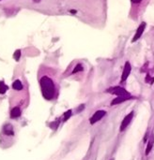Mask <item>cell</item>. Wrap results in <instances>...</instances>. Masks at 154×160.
<instances>
[{
  "instance_id": "6da1fadb",
  "label": "cell",
  "mask_w": 154,
  "mask_h": 160,
  "mask_svg": "<svg viewBox=\"0 0 154 160\" xmlns=\"http://www.w3.org/2000/svg\"><path fill=\"white\" fill-rule=\"evenodd\" d=\"M42 94L46 100H52L56 96V85L54 81L48 76H42L40 80Z\"/></svg>"
},
{
  "instance_id": "8992f818",
  "label": "cell",
  "mask_w": 154,
  "mask_h": 160,
  "mask_svg": "<svg viewBox=\"0 0 154 160\" xmlns=\"http://www.w3.org/2000/svg\"><path fill=\"white\" fill-rule=\"evenodd\" d=\"M146 27H147V24H146L145 22H142V23L140 24V26H138V28L136 29V32H135V34H134V36H133L132 40V42H135V41H137V40L142 37V35H143L144 31L146 30Z\"/></svg>"
},
{
  "instance_id": "e0dca14e",
  "label": "cell",
  "mask_w": 154,
  "mask_h": 160,
  "mask_svg": "<svg viewBox=\"0 0 154 160\" xmlns=\"http://www.w3.org/2000/svg\"><path fill=\"white\" fill-rule=\"evenodd\" d=\"M33 1L35 2V3H39V2H41L42 0H33Z\"/></svg>"
},
{
  "instance_id": "2e32d148",
  "label": "cell",
  "mask_w": 154,
  "mask_h": 160,
  "mask_svg": "<svg viewBox=\"0 0 154 160\" xmlns=\"http://www.w3.org/2000/svg\"><path fill=\"white\" fill-rule=\"evenodd\" d=\"M131 1L132 2V3H134V4H137V3H140L142 0H131Z\"/></svg>"
},
{
  "instance_id": "5bb4252c",
  "label": "cell",
  "mask_w": 154,
  "mask_h": 160,
  "mask_svg": "<svg viewBox=\"0 0 154 160\" xmlns=\"http://www.w3.org/2000/svg\"><path fill=\"white\" fill-rule=\"evenodd\" d=\"M4 132H5L6 135H13V129H12V125H7L5 126V131Z\"/></svg>"
},
{
  "instance_id": "3957f363",
  "label": "cell",
  "mask_w": 154,
  "mask_h": 160,
  "mask_svg": "<svg viewBox=\"0 0 154 160\" xmlns=\"http://www.w3.org/2000/svg\"><path fill=\"white\" fill-rule=\"evenodd\" d=\"M133 111H132L131 112H129L124 118H123V120H122V122H121V124H120V127H119V131L120 132H123L128 126H129V125L131 124V122H132V118H133Z\"/></svg>"
},
{
  "instance_id": "9c48e42d",
  "label": "cell",
  "mask_w": 154,
  "mask_h": 160,
  "mask_svg": "<svg viewBox=\"0 0 154 160\" xmlns=\"http://www.w3.org/2000/svg\"><path fill=\"white\" fill-rule=\"evenodd\" d=\"M21 115V110L19 107H15L11 111V117L12 118H17Z\"/></svg>"
},
{
  "instance_id": "277c9868",
  "label": "cell",
  "mask_w": 154,
  "mask_h": 160,
  "mask_svg": "<svg viewBox=\"0 0 154 160\" xmlns=\"http://www.w3.org/2000/svg\"><path fill=\"white\" fill-rule=\"evenodd\" d=\"M106 115V111L103 110H99L97 111L90 118H89V123L90 125H94L96 123H98L99 121H101L104 116Z\"/></svg>"
},
{
  "instance_id": "7a4b0ae2",
  "label": "cell",
  "mask_w": 154,
  "mask_h": 160,
  "mask_svg": "<svg viewBox=\"0 0 154 160\" xmlns=\"http://www.w3.org/2000/svg\"><path fill=\"white\" fill-rule=\"evenodd\" d=\"M106 93H109L111 95H115L117 96H131V94L123 87L121 86H112L106 90Z\"/></svg>"
},
{
  "instance_id": "ba28073f",
  "label": "cell",
  "mask_w": 154,
  "mask_h": 160,
  "mask_svg": "<svg viewBox=\"0 0 154 160\" xmlns=\"http://www.w3.org/2000/svg\"><path fill=\"white\" fill-rule=\"evenodd\" d=\"M153 145H154V138L151 137L150 139H149V141L147 142V148H146V151H145V154H146V155H148L149 153L152 151Z\"/></svg>"
},
{
  "instance_id": "8fae6325",
  "label": "cell",
  "mask_w": 154,
  "mask_h": 160,
  "mask_svg": "<svg viewBox=\"0 0 154 160\" xmlns=\"http://www.w3.org/2000/svg\"><path fill=\"white\" fill-rule=\"evenodd\" d=\"M12 87H13V89H15V90H18V91L22 90V89H23V84H22V82H21L20 80H16V81L13 82V84H12Z\"/></svg>"
},
{
  "instance_id": "5b68a950",
  "label": "cell",
  "mask_w": 154,
  "mask_h": 160,
  "mask_svg": "<svg viewBox=\"0 0 154 160\" xmlns=\"http://www.w3.org/2000/svg\"><path fill=\"white\" fill-rule=\"evenodd\" d=\"M131 71H132V66H131L129 61H126L125 65H124V68H123V70H122L121 78H120V82L121 83H123V82H125L127 81Z\"/></svg>"
},
{
  "instance_id": "ac0fdd59",
  "label": "cell",
  "mask_w": 154,
  "mask_h": 160,
  "mask_svg": "<svg viewBox=\"0 0 154 160\" xmlns=\"http://www.w3.org/2000/svg\"><path fill=\"white\" fill-rule=\"evenodd\" d=\"M111 160H114V159H113V158H112V159H111Z\"/></svg>"
},
{
  "instance_id": "30bf717a",
  "label": "cell",
  "mask_w": 154,
  "mask_h": 160,
  "mask_svg": "<svg viewBox=\"0 0 154 160\" xmlns=\"http://www.w3.org/2000/svg\"><path fill=\"white\" fill-rule=\"evenodd\" d=\"M72 110H68L67 111H65L64 114H63L62 122H63V123H64V122H67V121L72 117Z\"/></svg>"
},
{
  "instance_id": "7c38bea8",
  "label": "cell",
  "mask_w": 154,
  "mask_h": 160,
  "mask_svg": "<svg viewBox=\"0 0 154 160\" xmlns=\"http://www.w3.org/2000/svg\"><path fill=\"white\" fill-rule=\"evenodd\" d=\"M84 70V67H83V65L82 64H77L75 67H74V68H73V70H72V74H75V73H78V72H81V71H83Z\"/></svg>"
},
{
  "instance_id": "4fadbf2b",
  "label": "cell",
  "mask_w": 154,
  "mask_h": 160,
  "mask_svg": "<svg viewBox=\"0 0 154 160\" xmlns=\"http://www.w3.org/2000/svg\"><path fill=\"white\" fill-rule=\"evenodd\" d=\"M8 89H9V87L3 82H0V94H1V95L5 94Z\"/></svg>"
},
{
  "instance_id": "9a60e30c",
  "label": "cell",
  "mask_w": 154,
  "mask_h": 160,
  "mask_svg": "<svg viewBox=\"0 0 154 160\" xmlns=\"http://www.w3.org/2000/svg\"><path fill=\"white\" fill-rule=\"evenodd\" d=\"M13 57L16 61H19L20 57H21V50H16V52L13 54Z\"/></svg>"
},
{
  "instance_id": "52a82bcc",
  "label": "cell",
  "mask_w": 154,
  "mask_h": 160,
  "mask_svg": "<svg viewBox=\"0 0 154 160\" xmlns=\"http://www.w3.org/2000/svg\"><path fill=\"white\" fill-rule=\"evenodd\" d=\"M134 97L132 96H117L115 99L112 100L111 102V106H115V105H117V104H120L122 102H125L127 100H130V99H133Z\"/></svg>"
}]
</instances>
